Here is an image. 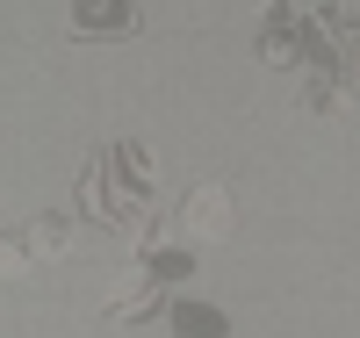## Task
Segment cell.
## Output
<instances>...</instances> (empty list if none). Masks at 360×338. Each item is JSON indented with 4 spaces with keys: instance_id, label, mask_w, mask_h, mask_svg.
<instances>
[{
    "instance_id": "cell-2",
    "label": "cell",
    "mask_w": 360,
    "mask_h": 338,
    "mask_svg": "<svg viewBox=\"0 0 360 338\" xmlns=\"http://www.w3.org/2000/svg\"><path fill=\"white\" fill-rule=\"evenodd\" d=\"M72 22H79V37H123L130 29V0H79Z\"/></svg>"
},
{
    "instance_id": "cell-1",
    "label": "cell",
    "mask_w": 360,
    "mask_h": 338,
    "mask_svg": "<svg viewBox=\"0 0 360 338\" xmlns=\"http://www.w3.org/2000/svg\"><path fill=\"white\" fill-rule=\"evenodd\" d=\"M180 230H188V238H231V195L217 188V180L188 188V202H180Z\"/></svg>"
},
{
    "instance_id": "cell-3",
    "label": "cell",
    "mask_w": 360,
    "mask_h": 338,
    "mask_svg": "<svg viewBox=\"0 0 360 338\" xmlns=\"http://www.w3.org/2000/svg\"><path fill=\"white\" fill-rule=\"evenodd\" d=\"M29 266H37V259H29V245L0 230V273H29Z\"/></svg>"
}]
</instances>
